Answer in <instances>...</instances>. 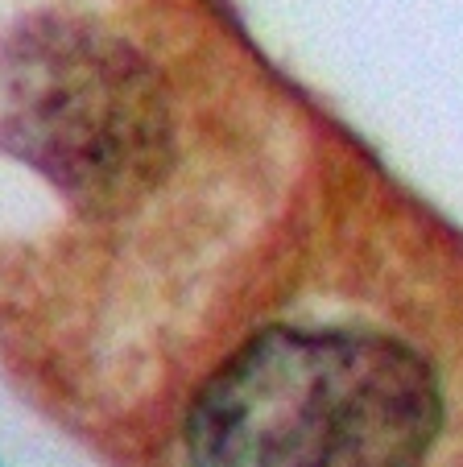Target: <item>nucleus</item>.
<instances>
[{"label": "nucleus", "instance_id": "nucleus-1", "mask_svg": "<svg viewBox=\"0 0 463 467\" xmlns=\"http://www.w3.org/2000/svg\"><path fill=\"white\" fill-rule=\"evenodd\" d=\"M443 426L438 377L368 327H269L186 414V467H422Z\"/></svg>", "mask_w": 463, "mask_h": 467}, {"label": "nucleus", "instance_id": "nucleus-2", "mask_svg": "<svg viewBox=\"0 0 463 467\" xmlns=\"http://www.w3.org/2000/svg\"><path fill=\"white\" fill-rule=\"evenodd\" d=\"M170 145L162 88L124 42L37 17L0 37V150L88 207L129 203Z\"/></svg>", "mask_w": 463, "mask_h": 467}]
</instances>
